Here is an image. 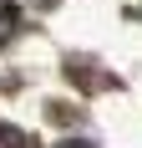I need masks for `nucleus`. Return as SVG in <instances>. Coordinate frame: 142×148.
Returning a JSON list of instances; mask_svg holds the SVG:
<instances>
[{
	"mask_svg": "<svg viewBox=\"0 0 142 148\" xmlns=\"http://www.w3.org/2000/svg\"><path fill=\"white\" fill-rule=\"evenodd\" d=\"M61 148H91V143H61Z\"/></svg>",
	"mask_w": 142,
	"mask_h": 148,
	"instance_id": "2",
	"label": "nucleus"
},
{
	"mask_svg": "<svg viewBox=\"0 0 142 148\" xmlns=\"http://www.w3.org/2000/svg\"><path fill=\"white\" fill-rule=\"evenodd\" d=\"M15 26H20V10H15L10 0H0V46L15 36Z\"/></svg>",
	"mask_w": 142,
	"mask_h": 148,
	"instance_id": "1",
	"label": "nucleus"
}]
</instances>
